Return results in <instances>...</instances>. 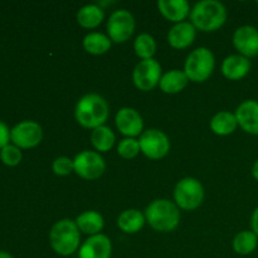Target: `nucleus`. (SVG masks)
I'll return each mask as SVG.
<instances>
[{"instance_id":"33","label":"nucleus","mask_w":258,"mask_h":258,"mask_svg":"<svg viewBox=\"0 0 258 258\" xmlns=\"http://www.w3.org/2000/svg\"><path fill=\"white\" fill-rule=\"evenodd\" d=\"M252 176L258 181V160L254 161L253 166H252Z\"/></svg>"},{"instance_id":"21","label":"nucleus","mask_w":258,"mask_h":258,"mask_svg":"<svg viewBox=\"0 0 258 258\" xmlns=\"http://www.w3.org/2000/svg\"><path fill=\"white\" fill-rule=\"evenodd\" d=\"M145 223V214H143L138 209H126L117 218L118 228L127 234L138 233L140 229H143Z\"/></svg>"},{"instance_id":"3","label":"nucleus","mask_w":258,"mask_h":258,"mask_svg":"<svg viewBox=\"0 0 258 258\" xmlns=\"http://www.w3.org/2000/svg\"><path fill=\"white\" fill-rule=\"evenodd\" d=\"M81 233L72 219H60L55 222L49 232V244L53 251L63 257L71 256L80 249Z\"/></svg>"},{"instance_id":"14","label":"nucleus","mask_w":258,"mask_h":258,"mask_svg":"<svg viewBox=\"0 0 258 258\" xmlns=\"http://www.w3.org/2000/svg\"><path fill=\"white\" fill-rule=\"evenodd\" d=\"M112 243L105 234L100 233L91 236L81 244L78 249V258H111Z\"/></svg>"},{"instance_id":"25","label":"nucleus","mask_w":258,"mask_h":258,"mask_svg":"<svg viewBox=\"0 0 258 258\" xmlns=\"http://www.w3.org/2000/svg\"><path fill=\"white\" fill-rule=\"evenodd\" d=\"M116 136L108 126L102 125L91 133V144L100 153H107L115 145Z\"/></svg>"},{"instance_id":"16","label":"nucleus","mask_w":258,"mask_h":258,"mask_svg":"<svg viewBox=\"0 0 258 258\" xmlns=\"http://www.w3.org/2000/svg\"><path fill=\"white\" fill-rule=\"evenodd\" d=\"M197 29L190 22L174 24L168 33V42L175 49H185L193 44L196 39Z\"/></svg>"},{"instance_id":"26","label":"nucleus","mask_w":258,"mask_h":258,"mask_svg":"<svg viewBox=\"0 0 258 258\" xmlns=\"http://www.w3.org/2000/svg\"><path fill=\"white\" fill-rule=\"evenodd\" d=\"M258 246V237L252 231H242L237 234L232 242L234 252L241 256H248Z\"/></svg>"},{"instance_id":"35","label":"nucleus","mask_w":258,"mask_h":258,"mask_svg":"<svg viewBox=\"0 0 258 258\" xmlns=\"http://www.w3.org/2000/svg\"><path fill=\"white\" fill-rule=\"evenodd\" d=\"M257 4H258V2H257Z\"/></svg>"},{"instance_id":"15","label":"nucleus","mask_w":258,"mask_h":258,"mask_svg":"<svg viewBox=\"0 0 258 258\" xmlns=\"http://www.w3.org/2000/svg\"><path fill=\"white\" fill-rule=\"evenodd\" d=\"M234 115L242 130L251 135H258V101H243L237 107Z\"/></svg>"},{"instance_id":"32","label":"nucleus","mask_w":258,"mask_h":258,"mask_svg":"<svg viewBox=\"0 0 258 258\" xmlns=\"http://www.w3.org/2000/svg\"><path fill=\"white\" fill-rule=\"evenodd\" d=\"M251 227H252V232L258 237V207L253 211L251 217Z\"/></svg>"},{"instance_id":"13","label":"nucleus","mask_w":258,"mask_h":258,"mask_svg":"<svg viewBox=\"0 0 258 258\" xmlns=\"http://www.w3.org/2000/svg\"><path fill=\"white\" fill-rule=\"evenodd\" d=\"M118 131L126 138L135 139L144 133V121L140 113L131 107H122L117 111L115 117Z\"/></svg>"},{"instance_id":"2","label":"nucleus","mask_w":258,"mask_h":258,"mask_svg":"<svg viewBox=\"0 0 258 258\" xmlns=\"http://www.w3.org/2000/svg\"><path fill=\"white\" fill-rule=\"evenodd\" d=\"M226 20V7L217 0H202L190 10V23L202 32H216Z\"/></svg>"},{"instance_id":"1","label":"nucleus","mask_w":258,"mask_h":258,"mask_svg":"<svg viewBox=\"0 0 258 258\" xmlns=\"http://www.w3.org/2000/svg\"><path fill=\"white\" fill-rule=\"evenodd\" d=\"M110 115V106L102 96L88 93L78 100L75 108V117L81 126L95 128L105 125Z\"/></svg>"},{"instance_id":"23","label":"nucleus","mask_w":258,"mask_h":258,"mask_svg":"<svg viewBox=\"0 0 258 258\" xmlns=\"http://www.w3.org/2000/svg\"><path fill=\"white\" fill-rule=\"evenodd\" d=\"M238 122L236 115L228 111L216 113L211 120V130L218 136H228L236 131Z\"/></svg>"},{"instance_id":"9","label":"nucleus","mask_w":258,"mask_h":258,"mask_svg":"<svg viewBox=\"0 0 258 258\" xmlns=\"http://www.w3.org/2000/svg\"><path fill=\"white\" fill-rule=\"evenodd\" d=\"M42 139L43 130L39 123L35 121H22L10 130V141L20 150L35 148L39 145Z\"/></svg>"},{"instance_id":"5","label":"nucleus","mask_w":258,"mask_h":258,"mask_svg":"<svg viewBox=\"0 0 258 258\" xmlns=\"http://www.w3.org/2000/svg\"><path fill=\"white\" fill-rule=\"evenodd\" d=\"M214 66H216V59L213 52L208 48L201 47L194 49L186 57L184 72L189 81L202 83L211 77L214 71Z\"/></svg>"},{"instance_id":"22","label":"nucleus","mask_w":258,"mask_h":258,"mask_svg":"<svg viewBox=\"0 0 258 258\" xmlns=\"http://www.w3.org/2000/svg\"><path fill=\"white\" fill-rule=\"evenodd\" d=\"M105 19V12L96 4H88L81 8L77 13V22L85 29H95Z\"/></svg>"},{"instance_id":"17","label":"nucleus","mask_w":258,"mask_h":258,"mask_svg":"<svg viewBox=\"0 0 258 258\" xmlns=\"http://www.w3.org/2000/svg\"><path fill=\"white\" fill-rule=\"evenodd\" d=\"M251 71V60L241 54H232L224 58L222 63V73L227 80L239 81Z\"/></svg>"},{"instance_id":"34","label":"nucleus","mask_w":258,"mask_h":258,"mask_svg":"<svg viewBox=\"0 0 258 258\" xmlns=\"http://www.w3.org/2000/svg\"><path fill=\"white\" fill-rule=\"evenodd\" d=\"M0 258H13V256L10 253L5 251H0Z\"/></svg>"},{"instance_id":"28","label":"nucleus","mask_w":258,"mask_h":258,"mask_svg":"<svg viewBox=\"0 0 258 258\" xmlns=\"http://www.w3.org/2000/svg\"><path fill=\"white\" fill-rule=\"evenodd\" d=\"M140 144H139V140L133 138H125L123 140L120 141L117 146V153L121 158L123 159H130L136 158L140 153Z\"/></svg>"},{"instance_id":"30","label":"nucleus","mask_w":258,"mask_h":258,"mask_svg":"<svg viewBox=\"0 0 258 258\" xmlns=\"http://www.w3.org/2000/svg\"><path fill=\"white\" fill-rule=\"evenodd\" d=\"M53 173L58 176H67L75 171V163L67 156H59L52 164Z\"/></svg>"},{"instance_id":"10","label":"nucleus","mask_w":258,"mask_h":258,"mask_svg":"<svg viewBox=\"0 0 258 258\" xmlns=\"http://www.w3.org/2000/svg\"><path fill=\"white\" fill-rule=\"evenodd\" d=\"M73 163H75V173L86 180L98 179L106 170L105 160L96 151H82L76 156Z\"/></svg>"},{"instance_id":"8","label":"nucleus","mask_w":258,"mask_h":258,"mask_svg":"<svg viewBox=\"0 0 258 258\" xmlns=\"http://www.w3.org/2000/svg\"><path fill=\"white\" fill-rule=\"evenodd\" d=\"M135 18L128 10H115L107 20L108 38L115 43H125L135 32Z\"/></svg>"},{"instance_id":"11","label":"nucleus","mask_w":258,"mask_h":258,"mask_svg":"<svg viewBox=\"0 0 258 258\" xmlns=\"http://www.w3.org/2000/svg\"><path fill=\"white\" fill-rule=\"evenodd\" d=\"M161 66L158 60L145 59L136 64L133 72V81L140 91H151L161 80Z\"/></svg>"},{"instance_id":"31","label":"nucleus","mask_w":258,"mask_h":258,"mask_svg":"<svg viewBox=\"0 0 258 258\" xmlns=\"http://www.w3.org/2000/svg\"><path fill=\"white\" fill-rule=\"evenodd\" d=\"M10 141V130L3 121H0V150L9 145Z\"/></svg>"},{"instance_id":"6","label":"nucleus","mask_w":258,"mask_h":258,"mask_svg":"<svg viewBox=\"0 0 258 258\" xmlns=\"http://www.w3.org/2000/svg\"><path fill=\"white\" fill-rule=\"evenodd\" d=\"M174 201L179 208L184 211H194L199 208L204 201V188L196 178H183L174 188Z\"/></svg>"},{"instance_id":"20","label":"nucleus","mask_w":258,"mask_h":258,"mask_svg":"<svg viewBox=\"0 0 258 258\" xmlns=\"http://www.w3.org/2000/svg\"><path fill=\"white\" fill-rule=\"evenodd\" d=\"M76 224H77L78 229L82 233L88 234V236H96L100 234L105 227V221L103 217L100 213L95 211H86L82 214L76 218Z\"/></svg>"},{"instance_id":"4","label":"nucleus","mask_w":258,"mask_h":258,"mask_svg":"<svg viewBox=\"0 0 258 258\" xmlns=\"http://www.w3.org/2000/svg\"><path fill=\"white\" fill-rule=\"evenodd\" d=\"M146 222L155 231L161 233L173 232L180 222L179 207L168 199H156L145 209Z\"/></svg>"},{"instance_id":"29","label":"nucleus","mask_w":258,"mask_h":258,"mask_svg":"<svg viewBox=\"0 0 258 258\" xmlns=\"http://www.w3.org/2000/svg\"><path fill=\"white\" fill-rule=\"evenodd\" d=\"M23 159L22 150L18 146L9 144L0 150V160L7 166L19 165Z\"/></svg>"},{"instance_id":"24","label":"nucleus","mask_w":258,"mask_h":258,"mask_svg":"<svg viewBox=\"0 0 258 258\" xmlns=\"http://www.w3.org/2000/svg\"><path fill=\"white\" fill-rule=\"evenodd\" d=\"M83 48L87 53L93 55H102L110 50L112 40L107 37V35L102 34L98 32L88 33L85 38H83Z\"/></svg>"},{"instance_id":"7","label":"nucleus","mask_w":258,"mask_h":258,"mask_svg":"<svg viewBox=\"0 0 258 258\" xmlns=\"http://www.w3.org/2000/svg\"><path fill=\"white\" fill-rule=\"evenodd\" d=\"M140 150L151 160H160L170 151V140L168 135L158 128H149L140 136Z\"/></svg>"},{"instance_id":"27","label":"nucleus","mask_w":258,"mask_h":258,"mask_svg":"<svg viewBox=\"0 0 258 258\" xmlns=\"http://www.w3.org/2000/svg\"><path fill=\"white\" fill-rule=\"evenodd\" d=\"M134 50L136 55L143 60L153 59L154 54L156 53V42L153 35L148 33H141L138 35L134 43Z\"/></svg>"},{"instance_id":"18","label":"nucleus","mask_w":258,"mask_h":258,"mask_svg":"<svg viewBox=\"0 0 258 258\" xmlns=\"http://www.w3.org/2000/svg\"><path fill=\"white\" fill-rule=\"evenodd\" d=\"M158 9L169 22L183 23L190 15V7L185 0H159Z\"/></svg>"},{"instance_id":"12","label":"nucleus","mask_w":258,"mask_h":258,"mask_svg":"<svg viewBox=\"0 0 258 258\" xmlns=\"http://www.w3.org/2000/svg\"><path fill=\"white\" fill-rule=\"evenodd\" d=\"M233 45L241 55L252 58L258 55V29L252 25H242L233 33Z\"/></svg>"},{"instance_id":"19","label":"nucleus","mask_w":258,"mask_h":258,"mask_svg":"<svg viewBox=\"0 0 258 258\" xmlns=\"http://www.w3.org/2000/svg\"><path fill=\"white\" fill-rule=\"evenodd\" d=\"M189 78L186 77L185 72L180 70H173L164 73L159 82V87L164 93L168 95H175L181 92L188 86Z\"/></svg>"}]
</instances>
